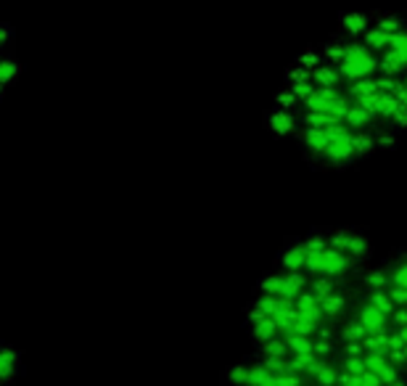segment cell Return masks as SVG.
<instances>
[{"mask_svg": "<svg viewBox=\"0 0 407 386\" xmlns=\"http://www.w3.org/2000/svg\"><path fill=\"white\" fill-rule=\"evenodd\" d=\"M328 249H336V252L352 257L357 265H362V268L373 259V244H371V238L365 235L362 228H352V225L328 228Z\"/></svg>", "mask_w": 407, "mask_h": 386, "instance_id": "1", "label": "cell"}, {"mask_svg": "<svg viewBox=\"0 0 407 386\" xmlns=\"http://www.w3.org/2000/svg\"><path fill=\"white\" fill-rule=\"evenodd\" d=\"M307 257H309V252H307L302 235H294V238H286L283 249L278 252L275 268L280 270V272H302V275H305Z\"/></svg>", "mask_w": 407, "mask_h": 386, "instance_id": "2", "label": "cell"}, {"mask_svg": "<svg viewBox=\"0 0 407 386\" xmlns=\"http://www.w3.org/2000/svg\"><path fill=\"white\" fill-rule=\"evenodd\" d=\"M265 130H267L275 140H294L296 133H299V117L283 111V109L270 106V111L265 114Z\"/></svg>", "mask_w": 407, "mask_h": 386, "instance_id": "3", "label": "cell"}, {"mask_svg": "<svg viewBox=\"0 0 407 386\" xmlns=\"http://www.w3.org/2000/svg\"><path fill=\"white\" fill-rule=\"evenodd\" d=\"M339 32L346 40H362V34L373 27V11H341Z\"/></svg>", "mask_w": 407, "mask_h": 386, "instance_id": "4", "label": "cell"}, {"mask_svg": "<svg viewBox=\"0 0 407 386\" xmlns=\"http://www.w3.org/2000/svg\"><path fill=\"white\" fill-rule=\"evenodd\" d=\"M373 27L384 34H397L407 27V14L399 11H373Z\"/></svg>", "mask_w": 407, "mask_h": 386, "instance_id": "5", "label": "cell"}, {"mask_svg": "<svg viewBox=\"0 0 407 386\" xmlns=\"http://www.w3.org/2000/svg\"><path fill=\"white\" fill-rule=\"evenodd\" d=\"M344 51H346V37L341 32H333L325 43H322V61L325 64H331V67H339L341 61H344Z\"/></svg>", "mask_w": 407, "mask_h": 386, "instance_id": "6", "label": "cell"}, {"mask_svg": "<svg viewBox=\"0 0 407 386\" xmlns=\"http://www.w3.org/2000/svg\"><path fill=\"white\" fill-rule=\"evenodd\" d=\"M19 363H21V352L0 344V384L14 381V376H16V370H19Z\"/></svg>", "mask_w": 407, "mask_h": 386, "instance_id": "7", "label": "cell"}, {"mask_svg": "<svg viewBox=\"0 0 407 386\" xmlns=\"http://www.w3.org/2000/svg\"><path fill=\"white\" fill-rule=\"evenodd\" d=\"M256 360H267V357H289V341L283 336H275L270 341L256 347Z\"/></svg>", "mask_w": 407, "mask_h": 386, "instance_id": "8", "label": "cell"}, {"mask_svg": "<svg viewBox=\"0 0 407 386\" xmlns=\"http://www.w3.org/2000/svg\"><path fill=\"white\" fill-rule=\"evenodd\" d=\"M368 339V331L365 325L355 318H346L339 325V344H346V341H365Z\"/></svg>", "mask_w": 407, "mask_h": 386, "instance_id": "9", "label": "cell"}, {"mask_svg": "<svg viewBox=\"0 0 407 386\" xmlns=\"http://www.w3.org/2000/svg\"><path fill=\"white\" fill-rule=\"evenodd\" d=\"M272 106L275 109H283V111H289V114H296V117H302V103L296 101V96L291 93L289 87H280L278 93H275V98H272Z\"/></svg>", "mask_w": 407, "mask_h": 386, "instance_id": "10", "label": "cell"}, {"mask_svg": "<svg viewBox=\"0 0 407 386\" xmlns=\"http://www.w3.org/2000/svg\"><path fill=\"white\" fill-rule=\"evenodd\" d=\"M249 336H252V341L259 347V344H265V341H270V339L278 336V325L267 318L262 320V323H256V325H249Z\"/></svg>", "mask_w": 407, "mask_h": 386, "instance_id": "11", "label": "cell"}, {"mask_svg": "<svg viewBox=\"0 0 407 386\" xmlns=\"http://www.w3.org/2000/svg\"><path fill=\"white\" fill-rule=\"evenodd\" d=\"M402 143H405V140L397 133H391L386 127H375V146H378V151H394V149H399Z\"/></svg>", "mask_w": 407, "mask_h": 386, "instance_id": "12", "label": "cell"}, {"mask_svg": "<svg viewBox=\"0 0 407 386\" xmlns=\"http://www.w3.org/2000/svg\"><path fill=\"white\" fill-rule=\"evenodd\" d=\"M246 370H249V363H236L222 373V384L225 386H243L246 384Z\"/></svg>", "mask_w": 407, "mask_h": 386, "instance_id": "13", "label": "cell"}, {"mask_svg": "<svg viewBox=\"0 0 407 386\" xmlns=\"http://www.w3.org/2000/svg\"><path fill=\"white\" fill-rule=\"evenodd\" d=\"M320 64H322V53L318 51V48H307L302 56H296V58H294V67L307 69V72H315Z\"/></svg>", "mask_w": 407, "mask_h": 386, "instance_id": "14", "label": "cell"}, {"mask_svg": "<svg viewBox=\"0 0 407 386\" xmlns=\"http://www.w3.org/2000/svg\"><path fill=\"white\" fill-rule=\"evenodd\" d=\"M19 74V61L16 58H0V85L11 83Z\"/></svg>", "mask_w": 407, "mask_h": 386, "instance_id": "15", "label": "cell"}, {"mask_svg": "<svg viewBox=\"0 0 407 386\" xmlns=\"http://www.w3.org/2000/svg\"><path fill=\"white\" fill-rule=\"evenodd\" d=\"M11 30H8V27H6V24H0V48H3V45H6V43H8V40H11Z\"/></svg>", "mask_w": 407, "mask_h": 386, "instance_id": "16", "label": "cell"}, {"mask_svg": "<svg viewBox=\"0 0 407 386\" xmlns=\"http://www.w3.org/2000/svg\"><path fill=\"white\" fill-rule=\"evenodd\" d=\"M391 386H407V378H402V381H397V384H391Z\"/></svg>", "mask_w": 407, "mask_h": 386, "instance_id": "17", "label": "cell"}, {"mask_svg": "<svg viewBox=\"0 0 407 386\" xmlns=\"http://www.w3.org/2000/svg\"><path fill=\"white\" fill-rule=\"evenodd\" d=\"M3 90H6V85H0V98H3Z\"/></svg>", "mask_w": 407, "mask_h": 386, "instance_id": "18", "label": "cell"}, {"mask_svg": "<svg viewBox=\"0 0 407 386\" xmlns=\"http://www.w3.org/2000/svg\"><path fill=\"white\" fill-rule=\"evenodd\" d=\"M402 83H405V85H407V72H405V74H402Z\"/></svg>", "mask_w": 407, "mask_h": 386, "instance_id": "19", "label": "cell"}, {"mask_svg": "<svg viewBox=\"0 0 407 386\" xmlns=\"http://www.w3.org/2000/svg\"><path fill=\"white\" fill-rule=\"evenodd\" d=\"M402 352H405V360H407V344H405V350H402Z\"/></svg>", "mask_w": 407, "mask_h": 386, "instance_id": "20", "label": "cell"}, {"mask_svg": "<svg viewBox=\"0 0 407 386\" xmlns=\"http://www.w3.org/2000/svg\"><path fill=\"white\" fill-rule=\"evenodd\" d=\"M0 386H3V384H0Z\"/></svg>", "mask_w": 407, "mask_h": 386, "instance_id": "21", "label": "cell"}]
</instances>
